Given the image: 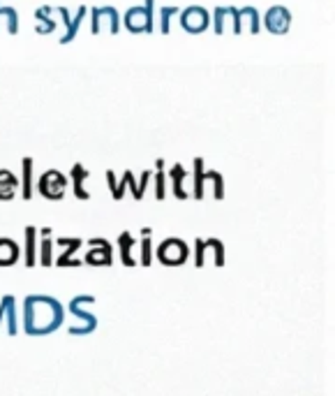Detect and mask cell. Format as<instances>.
<instances>
[{"instance_id": "obj_1", "label": "cell", "mask_w": 335, "mask_h": 396, "mask_svg": "<svg viewBox=\"0 0 335 396\" xmlns=\"http://www.w3.org/2000/svg\"><path fill=\"white\" fill-rule=\"evenodd\" d=\"M65 322V308L55 297L28 295L23 299V331L28 336H46Z\"/></svg>"}, {"instance_id": "obj_2", "label": "cell", "mask_w": 335, "mask_h": 396, "mask_svg": "<svg viewBox=\"0 0 335 396\" xmlns=\"http://www.w3.org/2000/svg\"><path fill=\"white\" fill-rule=\"evenodd\" d=\"M88 304H95V297H91V295H79V297H74V299L70 302V313L84 322L81 327H70V334H72V336H84V334H91V331L98 329V318H95L93 313H88V311L84 308V306H88Z\"/></svg>"}, {"instance_id": "obj_3", "label": "cell", "mask_w": 335, "mask_h": 396, "mask_svg": "<svg viewBox=\"0 0 335 396\" xmlns=\"http://www.w3.org/2000/svg\"><path fill=\"white\" fill-rule=\"evenodd\" d=\"M155 255L162 264L166 267H178L183 262H188L190 257V245L183 241V239H176V236H169V239H164L162 243L155 248Z\"/></svg>"}, {"instance_id": "obj_4", "label": "cell", "mask_w": 335, "mask_h": 396, "mask_svg": "<svg viewBox=\"0 0 335 396\" xmlns=\"http://www.w3.org/2000/svg\"><path fill=\"white\" fill-rule=\"evenodd\" d=\"M153 7H155V0H146L143 7H132V10H127L125 28L130 30V33H153V28H155Z\"/></svg>"}, {"instance_id": "obj_5", "label": "cell", "mask_w": 335, "mask_h": 396, "mask_svg": "<svg viewBox=\"0 0 335 396\" xmlns=\"http://www.w3.org/2000/svg\"><path fill=\"white\" fill-rule=\"evenodd\" d=\"M67 190V179L65 174H60L58 170L44 172L37 181V193L46 197V200H63Z\"/></svg>"}, {"instance_id": "obj_6", "label": "cell", "mask_w": 335, "mask_h": 396, "mask_svg": "<svg viewBox=\"0 0 335 396\" xmlns=\"http://www.w3.org/2000/svg\"><path fill=\"white\" fill-rule=\"evenodd\" d=\"M180 14V26L188 30V33H204L206 28H209V23H211V17H209V12L204 10V7H188V10H183L178 12Z\"/></svg>"}, {"instance_id": "obj_7", "label": "cell", "mask_w": 335, "mask_h": 396, "mask_svg": "<svg viewBox=\"0 0 335 396\" xmlns=\"http://www.w3.org/2000/svg\"><path fill=\"white\" fill-rule=\"evenodd\" d=\"M88 243H91V250L86 253V257H84L86 264L109 267L111 262H114V248H111V243L107 239L98 236V239H91Z\"/></svg>"}, {"instance_id": "obj_8", "label": "cell", "mask_w": 335, "mask_h": 396, "mask_svg": "<svg viewBox=\"0 0 335 396\" xmlns=\"http://www.w3.org/2000/svg\"><path fill=\"white\" fill-rule=\"evenodd\" d=\"M264 23H266L268 33H273V35H284L287 30H289L291 14H289V10H287V7H282V5L270 7V10L266 12V17H264Z\"/></svg>"}, {"instance_id": "obj_9", "label": "cell", "mask_w": 335, "mask_h": 396, "mask_svg": "<svg viewBox=\"0 0 335 396\" xmlns=\"http://www.w3.org/2000/svg\"><path fill=\"white\" fill-rule=\"evenodd\" d=\"M55 245H65V250L60 253L58 257H55V267H81V260H77V250L84 245V239H67V236H58L55 239Z\"/></svg>"}, {"instance_id": "obj_10", "label": "cell", "mask_w": 335, "mask_h": 396, "mask_svg": "<svg viewBox=\"0 0 335 396\" xmlns=\"http://www.w3.org/2000/svg\"><path fill=\"white\" fill-rule=\"evenodd\" d=\"M91 30L95 35L100 33V21L102 19H107L109 21V28H111V35H116L118 30H121V21H118V12H116V7H93V12H91Z\"/></svg>"}, {"instance_id": "obj_11", "label": "cell", "mask_w": 335, "mask_h": 396, "mask_svg": "<svg viewBox=\"0 0 335 396\" xmlns=\"http://www.w3.org/2000/svg\"><path fill=\"white\" fill-rule=\"evenodd\" d=\"M7 320V334L14 336L19 331V318H17V299L12 295H5L0 299V322Z\"/></svg>"}, {"instance_id": "obj_12", "label": "cell", "mask_w": 335, "mask_h": 396, "mask_svg": "<svg viewBox=\"0 0 335 396\" xmlns=\"http://www.w3.org/2000/svg\"><path fill=\"white\" fill-rule=\"evenodd\" d=\"M134 248H137V239L130 232H121L118 234V250H121V262L125 267H137V257L132 255Z\"/></svg>"}, {"instance_id": "obj_13", "label": "cell", "mask_w": 335, "mask_h": 396, "mask_svg": "<svg viewBox=\"0 0 335 396\" xmlns=\"http://www.w3.org/2000/svg\"><path fill=\"white\" fill-rule=\"evenodd\" d=\"M70 179H72V186H74V197H79V200H88L91 193L84 188V181L88 179V170H86L81 162H74L70 170Z\"/></svg>"}, {"instance_id": "obj_14", "label": "cell", "mask_w": 335, "mask_h": 396, "mask_svg": "<svg viewBox=\"0 0 335 396\" xmlns=\"http://www.w3.org/2000/svg\"><path fill=\"white\" fill-rule=\"evenodd\" d=\"M185 177H188V172H185V167H183L180 162H176L173 165V167L169 170V179H171V188H173V197H176V200H188L190 197V193L185 190Z\"/></svg>"}, {"instance_id": "obj_15", "label": "cell", "mask_w": 335, "mask_h": 396, "mask_svg": "<svg viewBox=\"0 0 335 396\" xmlns=\"http://www.w3.org/2000/svg\"><path fill=\"white\" fill-rule=\"evenodd\" d=\"M21 250H19V243L7 239V236H0V267H10L19 260Z\"/></svg>"}, {"instance_id": "obj_16", "label": "cell", "mask_w": 335, "mask_h": 396, "mask_svg": "<svg viewBox=\"0 0 335 396\" xmlns=\"http://www.w3.org/2000/svg\"><path fill=\"white\" fill-rule=\"evenodd\" d=\"M23 264L35 267L37 264V227H26V250H23Z\"/></svg>"}, {"instance_id": "obj_17", "label": "cell", "mask_w": 335, "mask_h": 396, "mask_svg": "<svg viewBox=\"0 0 335 396\" xmlns=\"http://www.w3.org/2000/svg\"><path fill=\"white\" fill-rule=\"evenodd\" d=\"M19 188V179L14 177L10 170H0V200H12L17 195Z\"/></svg>"}, {"instance_id": "obj_18", "label": "cell", "mask_w": 335, "mask_h": 396, "mask_svg": "<svg viewBox=\"0 0 335 396\" xmlns=\"http://www.w3.org/2000/svg\"><path fill=\"white\" fill-rule=\"evenodd\" d=\"M150 236H153V229L141 227V241H139V250H141L139 262H141V267L153 264V241H150Z\"/></svg>"}, {"instance_id": "obj_19", "label": "cell", "mask_w": 335, "mask_h": 396, "mask_svg": "<svg viewBox=\"0 0 335 396\" xmlns=\"http://www.w3.org/2000/svg\"><path fill=\"white\" fill-rule=\"evenodd\" d=\"M23 174H21V197L30 200L33 197V158H23L21 162Z\"/></svg>"}, {"instance_id": "obj_20", "label": "cell", "mask_w": 335, "mask_h": 396, "mask_svg": "<svg viewBox=\"0 0 335 396\" xmlns=\"http://www.w3.org/2000/svg\"><path fill=\"white\" fill-rule=\"evenodd\" d=\"M211 172H204V160L202 158H195V193L192 197L195 200H204V193H206V181H209Z\"/></svg>"}, {"instance_id": "obj_21", "label": "cell", "mask_w": 335, "mask_h": 396, "mask_svg": "<svg viewBox=\"0 0 335 396\" xmlns=\"http://www.w3.org/2000/svg\"><path fill=\"white\" fill-rule=\"evenodd\" d=\"M51 14V7H39V10L35 12V19H37V35H51L55 30V21L49 17Z\"/></svg>"}, {"instance_id": "obj_22", "label": "cell", "mask_w": 335, "mask_h": 396, "mask_svg": "<svg viewBox=\"0 0 335 396\" xmlns=\"http://www.w3.org/2000/svg\"><path fill=\"white\" fill-rule=\"evenodd\" d=\"M130 170L123 172V179L121 181H116V174L114 172H107V184H109V190H111V195H114V200H123V195H125V188H127V179H130Z\"/></svg>"}, {"instance_id": "obj_23", "label": "cell", "mask_w": 335, "mask_h": 396, "mask_svg": "<svg viewBox=\"0 0 335 396\" xmlns=\"http://www.w3.org/2000/svg\"><path fill=\"white\" fill-rule=\"evenodd\" d=\"M150 179H153V172H150V170L141 172V181H134V174H130V179H127V186H130L134 200H141L143 193H146V188H148V181H150Z\"/></svg>"}, {"instance_id": "obj_24", "label": "cell", "mask_w": 335, "mask_h": 396, "mask_svg": "<svg viewBox=\"0 0 335 396\" xmlns=\"http://www.w3.org/2000/svg\"><path fill=\"white\" fill-rule=\"evenodd\" d=\"M86 14H88V7H79V14L74 17V21H67V33L60 37V44H67V42H72V39L77 37V33H79V26H81V21L86 19Z\"/></svg>"}, {"instance_id": "obj_25", "label": "cell", "mask_w": 335, "mask_h": 396, "mask_svg": "<svg viewBox=\"0 0 335 396\" xmlns=\"http://www.w3.org/2000/svg\"><path fill=\"white\" fill-rule=\"evenodd\" d=\"M166 195V174H164V160L157 158L155 160V197L157 200H164Z\"/></svg>"}, {"instance_id": "obj_26", "label": "cell", "mask_w": 335, "mask_h": 396, "mask_svg": "<svg viewBox=\"0 0 335 396\" xmlns=\"http://www.w3.org/2000/svg\"><path fill=\"white\" fill-rule=\"evenodd\" d=\"M39 264L42 267H51L53 264V241H51V236H42V241H39Z\"/></svg>"}, {"instance_id": "obj_27", "label": "cell", "mask_w": 335, "mask_h": 396, "mask_svg": "<svg viewBox=\"0 0 335 396\" xmlns=\"http://www.w3.org/2000/svg\"><path fill=\"white\" fill-rule=\"evenodd\" d=\"M0 17L7 19V30H10V35L19 33V14L14 7H0Z\"/></svg>"}, {"instance_id": "obj_28", "label": "cell", "mask_w": 335, "mask_h": 396, "mask_svg": "<svg viewBox=\"0 0 335 396\" xmlns=\"http://www.w3.org/2000/svg\"><path fill=\"white\" fill-rule=\"evenodd\" d=\"M206 245H209V250L215 253V260H213L215 267H225V243L211 236V239H206Z\"/></svg>"}, {"instance_id": "obj_29", "label": "cell", "mask_w": 335, "mask_h": 396, "mask_svg": "<svg viewBox=\"0 0 335 396\" xmlns=\"http://www.w3.org/2000/svg\"><path fill=\"white\" fill-rule=\"evenodd\" d=\"M206 253H209V245H206L202 236H197L195 239V267L202 269L206 264Z\"/></svg>"}, {"instance_id": "obj_30", "label": "cell", "mask_w": 335, "mask_h": 396, "mask_svg": "<svg viewBox=\"0 0 335 396\" xmlns=\"http://www.w3.org/2000/svg\"><path fill=\"white\" fill-rule=\"evenodd\" d=\"M229 14H231V7H229ZM213 19H215V35H222V33H225L227 7H215V12H213Z\"/></svg>"}, {"instance_id": "obj_31", "label": "cell", "mask_w": 335, "mask_h": 396, "mask_svg": "<svg viewBox=\"0 0 335 396\" xmlns=\"http://www.w3.org/2000/svg\"><path fill=\"white\" fill-rule=\"evenodd\" d=\"M178 12H180L178 7H164V10H162V26H159V28H162L164 35H169V30H171L169 21H171L173 14H178Z\"/></svg>"}, {"instance_id": "obj_32", "label": "cell", "mask_w": 335, "mask_h": 396, "mask_svg": "<svg viewBox=\"0 0 335 396\" xmlns=\"http://www.w3.org/2000/svg\"><path fill=\"white\" fill-rule=\"evenodd\" d=\"M42 236H51V227H42Z\"/></svg>"}]
</instances>
